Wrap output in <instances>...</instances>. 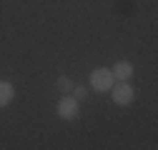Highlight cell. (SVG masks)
<instances>
[{
	"label": "cell",
	"instance_id": "1",
	"mask_svg": "<svg viewBox=\"0 0 158 150\" xmlns=\"http://www.w3.org/2000/svg\"><path fill=\"white\" fill-rule=\"evenodd\" d=\"M113 83H115V78H113L110 68H95V70H90L88 85H90L93 93H108L113 88Z\"/></svg>",
	"mask_w": 158,
	"mask_h": 150
},
{
	"label": "cell",
	"instance_id": "5",
	"mask_svg": "<svg viewBox=\"0 0 158 150\" xmlns=\"http://www.w3.org/2000/svg\"><path fill=\"white\" fill-rule=\"evenodd\" d=\"M13 98H15V85L10 80H0V110L8 108L13 103Z\"/></svg>",
	"mask_w": 158,
	"mask_h": 150
},
{
	"label": "cell",
	"instance_id": "6",
	"mask_svg": "<svg viewBox=\"0 0 158 150\" xmlns=\"http://www.w3.org/2000/svg\"><path fill=\"white\" fill-rule=\"evenodd\" d=\"M73 85H75V83H73V80L68 78V75H60V78L55 80V88H58V93H60V95L70 93V90H73Z\"/></svg>",
	"mask_w": 158,
	"mask_h": 150
},
{
	"label": "cell",
	"instance_id": "4",
	"mask_svg": "<svg viewBox=\"0 0 158 150\" xmlns=\"http://www.w3.org/2000/svg\"><path fill=\"white\" fill-rule=\"evenodd\" d=\"M110 73H113L115 80H131L133 78V63L131 60H115Z\"/></svg>",
	"mask_w": 158,
	"mask_h": 150
},
{
	"label": "cell",
	"instance_id": "2",
	"mask_svg": "<svg viewBox=\"0 0 158 150\" xmlns=\"http://www.w3.org/2000/svg\"><path fill=\"white\" fill-rule=\"evenodd\" d=\"M108 93H110L113 103L121 105V108H128V105L135 100V90H133V85H128V80H115Z\"/></svg>",
	"mask_w": 158,
	"mask_h": 150
},
{
	"label": "cell",
	"instance_id": "3",
	"mask_svg": "<svg viewBox=\"0 0 158 150\" xmlns=\"http://www.w3.org/2000/svg\"><path fill=\"white\" fill-rule=\"evenodd\" d=\"M55 112H58L60 120H75L78 115H81V103H78L70 93H65V95H60V100H58Z\"/></svg>",
	"mask_w": 158,
	"mask_h": 150
},
{
	"label": "cell",
	"instance_id": "7",
	"mask_svg": "<svg viewBox=\"0 0 158 150\" xmlns=\"http://www.w3.org/2000/svg\"><path fill=\"white\" fill-rule=\"evenodd\" d=\"M70 95L78 100V103H83L85 98H88V88L85 85H73V90H70Z\"/></svg>",
	"mask_w": 158,
	"mask_h": 150
}]
</instances>
